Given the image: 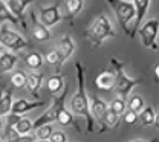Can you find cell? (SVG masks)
I'll list each match as a JSON object with an SVG mask.
<instances>
[{
	"mask_svg": "<svg viewBox=\"0 0 159 142\" xmlns=\"http://www.w3.org/2000/svg\"><path fill=\"white\" fill-rule=\"evenodd\" d=\"M132 142H158V139H152V141H132Z\"/></svg>",
	"mask_w": 159,
	"mask_h": 142,
	"instance_id": "8d00e7d4",
	"label": "cell"
},
{
	"mask_svg": "<svg viewBox=\"0 0 159 142\" xmlns=\"http://www.w3.org/2000/svg\"><path fill=\"white\" fill-rule=\"evenodd\" d=\"M127 107H129V110H130V112H135V113H138V112H142V110L145 109L142 96H141V95H133V96H132V98L129 100V104H127Z\"/></svg>",
	"mask_w": 159,
	"mask_h": 142,
	"instance_id": "4316f807",
	"label": "cell"
},
{
	"mask_svg": "<svg viewBox=\"0 0 159 142\" xmlns=\"http://www.w3.org/2000/svg\"><path fill=\"white\" fill-rule=\"evenodd\" d=\"M135 6H136V19H135L133 24H132V38H135V34L141 29V21H142L145 12L150 8V2L148 0H136Z\"/></svg>",
	"mask_w": 159,
	"mask_h": 142,
	"instance_id": "8fae6325",
	"label": "cell"
},
{
	"mask_svg": "<svg viewBox=\"0 0 159 142\" xmlns=\"http://www.w3.org/2000/svg\"><path fill=\"white\" fill-rule=\"evenodd\" d=\"M158 32H159V20L158 19H152V20L145 21L141 29L138 31L139 38L142 41V44L152 51H159L156 38H158Z\"/></svg>",
	"mask_w": 159,
	"mask_h": 142,
	"instance_id": "8992f818",
	"label": "cell"
},
{
	"mask_svg": "<svg viewBox=\"0 0 159 142\" xmlns=\"http://www.w3.org/2000/svg\"><path fill=\"white\" fill-rule=\"evenodd\" d=\"M0 20H2V23L3 21H11L12 24H17V23H20L19 19L11 12V9L8 8V5H6V2H0Z\"/></svg>",
	"mask_w": 159,
	"mask_h": 142,
	"instance_id": "603a6c76",
	"label": "cell"
},
{
	"mask_svg": "<svg viewBox=\"0 0 159 142\" xmlns=\"http://www.w3.org/2000/svg\"><path fill=\"white\" fill-rule=\"evenodd\" d=\"M57 122H58L60 125H70V124L74 122V115H72V112H67L66 109L61 110L60 115H58V118H57Z\"/></svg>",
	"mask_w": 159,
	"mask_h": 142,
	"instance_id": "f1b7e54d",
	"label": "cell"
},
{
	"mask_svg": "<svg viewBox=\"0 0 159 142\" xmlns=\"http://www.w3.org/2000/svg\"><path fill=\"white\" fill-rule=\"evenodd\" d=\"M110 109L116 113V115H124L125 113V109H127V104L124 100H121V98H116V100H113L112 104H110Z\"/></svg>",
	"mask_w": 159,
	"mask_h": 142,
	"instance_id": "f546056e",
	"label": "cell"
},
{
	"mask_svg": "<svg viewBox=\"0 0 159 142\" xmlns=\"http://www.w3.org/2000/svg\"><path fill=\"white\" fill-rule=\"evenodd\" d=\"M118 122H119V115H116L110 107H109V110H107V113H106V116H104V119H102V127L99 128V131L102 133V131H106V130H110V128H116L118 127Z\"/></svg>",
	"mask_w": 159,
	"mask_h": 142,
	"instance_id": "d6986e66",
	"label": "cell"
},
{
	"mask_svg": "<svg viewBox=\"0 0 159 142\" xmlns=\"http://www.w3.org/2000/svg\"><path fill=\"white\" fill-rule=\"evenodd\" d=\"M25 63H26V66L28 67H31V69H40L41 67V64H43V57H41V54L39 52H29L26 57H25Z\"/></svg>",
	"mask_w": 159,
	"mask_h": 142,
	"instance_id": "cb8c5ba5",
	"label": "cell"
},
{
	"mask_svg": "<svg viewBox=\"0 0 159 142\" xmlns=\"http://www.w3.org/2000/svg\"><path fill=\"white\" fill-rule=\"evenodd\" d=\"M95 86L99 90L110 92L116 87V72L115 70H102L95 78Z\"/></svg>",
	"mask_w": 159,
	"mask_h": 142,
	"instance_id": "9c48e42d",
	"label": "cell"
},
{
	"mask_svg": "<svg viewBox=\"0 0 159 142\" xmlns=\"http://www.w3.org/2000/svg\"><path fill=\"white\" fill-rule=\"evenodd\" d=\"M19 142H37V138L34 135H28V136H21Z\"/></svg>",
	"mask_w": 159,
	"mask_h": 142,
	"instance_id": "836d02e7",
	"label": "cell"
},
{
	"mask_svg": "<svg viewBox=\"0 0 159 142\" xmlns=\"http://www.w3.org/2000/svg\"><path fill=\"white\" fill-rule=\"evenodd\" d=\"M32 21H34V26H32V37L37 41H48L51 40V31L41 24L40 21H37L35 14H32Z\"/></svg>",
	"mask_w": 159,
	"mask_h": 142,
	"instance_id": "9a60e30c",
	"label": "cell"
},
{
	"mask_svg": "<svg viewBox=\"0 0 159 142\" xmlns=\"http://www.w3.org/2000/svg\"><path fill=\"white\" fill-rule=\"evenodd\" d=\"M0 43L3 47L9 49V51H21L29 47V43L25 40L19 32L8 29L6 26L2 28V34H0Z\"/></svg>",
	"mask_w": 159,
	"mask_h": 142,
	"instance_id": "52a82bcc",
	"label": "cell"
},
{
	"mask_svg": "<svg viewBox=\"0 0 159 142\" xmlns=\"http://www.w3.org/2000/svg\"><path fill=\"white\" fill-rule=\"evenodd\" d=\"M64 6H66V12H67L69 20H70V23H74V19L81 12L84 3H83V0H67L64 3Z\"/></svg>",
	"mask_w": 159,
	"mask_h": 142,
	"instance_id": "ffe728a7",
	"label": "cell"
},
{
	"mask_svg": "<svg viewBox=\"0 0 159 142\" xmlns=\"http://www.w3.org/2000/svg\"><path fill=\"white\" fill-rule=\"evenodd\" d=\"M46 61L49 63V64H54V66H60L61 63H60V55L58 52L54 49V51H49V52H46Z\"/></svg>",
	"mask_w": 159,
	"mask_h": 142,
	"instance_id": "4dcf8cb0",
	"label": "cell"
},
{
	"mask_svg": "<svg viewBox=\"0 0 159 142\" xmlns=\"http://www.w3.org/2000/svg\"><path fill=\"white\" fill-rule=\"evenodd\" d=\"M39 142H51V141H39Z\"/></svg>",
	"mask_w": 159,
	"mask_h": 142,
	"instance_id": "74e56055",
	"label": "cell"
},
{
	"mask_svg": "<svg viewBox=\"0 0 159 142\" xmlns=\"http://www.w3.org/2000/svg\"><path fill=\"white\" fill-rule=\"evenodd\" d=\"M52 135H54L52 124H48V125L40 127L39 130H35V133H34V136L37 138V141H51Z\"/></svg>",
	"mask_w": 159,
	"mask_h": 142,
	"instance_id": "484cf974",
	"label": "cell"
},
{
	"mask_svg": "<svg viewBox=\"0 0 159 142\" xmlns=\"http://www.w3.org/2000/svg\"><path fill=\"white\" fill-rule=\"evenodd\" d=\"M11 84L16 87V89H21L28 84V75L23 73L21 70H17L11 75Z\"/></svg>",
	"mask_w": 159,
	"mask_h": 142,
	"instance_id": "83f0119b",
	"label": "cell"
},
{
	"mask_svg": "<svg viewBox=\"0 0 159 142\" xmlns=\"http://www.w3.org/2000/svg\"><path fill=\"white\" fill-rule=\"evenodd\" d=\"M44 75L43 73H35V72H31L28 73V84H26V89L29 90V93L35 98H40V87H41V82H43Z\"/></svg>",
	"mask_w": 159,
	"mask_h": 142,
	"instance_id": "5bb4252c",
	"label": "cell"
},
{
	"mask_svg": "<svg viewBox=\"0 0 159 142\" xmlns=\"http://www.w3.org/2000/svg\"><path fill=\"white\" fill-rule=\"evenodd\" d=\"M86 35H87V38L92 43L93 47H99L107 38L115 37L116 32H115L110 20L104 14H101L99 17L95 19V21L92 23V26L86 31Z\"/></svg>",
	"mask_w": 159,
	"mask_h": 142,
	"instance_id": "7a4b0ae2",
	"label": "cell"
},
{
	"mask_svg": "<svg viewBox=\"0 0 159 142\" xmlns=\"http://www.w3.org/2000/svg\"><path fill=\"white\" fill-rule=\"evenodd\" d=\"M12 107H14L12 93H11V90H6L2 95V101H0V116H2V119L8 118L12 113Z\"/></svg>",
	"mask_w": 159,
	"mask_h": 142,
	"instance_id": "e0dca14e",
	"label": "cell"
},
{
	"mask_svg": "<svg viewBox=\"0 0 159 142\" xmlns=\"http://www.w3.org/2000/svg\"><path fill=\"white\" fill-rule=\"evenodd\" d=\"M6 5L8 8L11 9V12L19 19V21L23 24V28H26V20H25V9L31 5V2H26V0H6Z\"/></svg>",
	"mask_w": 159,
	"mask_h": 142,
	"instance_id": "4fadbf2b",
	"label": "cell"
},
{
	"mask_svg": "<svg viewBox=\"0 0 159 142\" xmlns=\"http://www.w3.org/2000/svg\"><path fill=\"white\" fill-rule=\"evenodd\" d=\"M17 55H14V54H11V52H2V57H0V70H2V73H6V72H9V70H12L14 69V66L17 64Z\"/></svg>",
	"mask_w": 159,
	"mask_h": 142,
	"instance_id": "ac0fdd59",
	"label": "cell"
},
{
	"mask_svg": "<svg viewBox=\"0 0 159 142\" xmlns=\"http://www.w3.org/2000/svg\"><path fill=\"white\" fill-rule=\"evenodd\" d=\"M155 127H156V128L159 130V113L156 115V121H155Z\"/></svg>",
	"mask_w": 159,
	"mask_h": 142,
	"instance_id": "d590c367",
	"label": "cell"
},
{
	"mask_svg": "<svg viewBox=\"0 0 159 142\" xmlns=\"http://www.w3.org/2000/svg\"><path fill=\"white\" fill-rule=\"evenodd\" d=\"M155 121H156V113H155V109L152 105L145 107L141 115H139V122L142 127H148V125H155Z\"/></svg>",
	"mask_w": 159,
	"mask_h": 142,
	"instance_id": "7402d4cb",
	"label": "cell"
},
{
	"mask_svg": "<svg viewBox=\"0 0 159 142\" xmlns=\"http://www.w3.org/2000/svg\"><path fill=\"white\" fill-rule=\"evenodd\" d=\"M75 69H77V81H78V90L77 93L72 96L70 100V112L75 116H83L87 122V131L93 133L97 130L95 127V119L90 110V104L87 100V93H86V87H84V67L83 64L77 61L75 63Z\"/></svg>",
	"mask_w": 159,
	"mask_h": 142,
	"instance_id": "6da1fadb",
	"label": "cell"
},
{
	"mask_svg": "<svg viewBox=\"0 0 159 142\" xmlns=\"http://www.w3.org/2000/svg\"><path fill=\"white\" fill-rule=\"evenodd\" d=\"M90 110H92V115H93V118H97L99 122H102L104 119V116H106V113H107V110H109V107H107V104L102 101L101 98L98 96H92V105H90Z\"/></svg>",
	"mask_w": 159,
	"mask_h": 142,
	"instance_id": "2e32d148",
	"label": "cell"
},
{
	"mask_svg": "<svg viewBox=\"0 0 159 142\" xmlns=\"http://www.w3.org/2000/svg\"><path fill=\"white\" fill-rule=\"evenodd\" d=\"M109 5L113 8L116 20L119 26L122 28L124 34L132 38V29H130V21L136 16V6L135 2L130 0H109Z\"/></svg>",
	"mask_w": 159,
	"mask_h": 142,
	"instance_id": "3957f363",
	"label": "cell"
},
{
	"mask_svg": "<svg viewBox=\"0 0 159 142\" xmlns=\"http://www.w3.org/2000/svg\"><path fill=\"white\" fill-rule=\"evenodd\" d=\"M55 51L58 52L60 63L63 64V63L67 60V58H70V55L74 54V51H75V43H74V40H72L69 35H64V37H63V38L57 43Z\"/></svg>",
	"mask_w": 159,
	"mask_h": 142,
	"instance_id": "30bf717a",
	"label": "cell"
},
{
	"mask_svg": "<svg viewBox=\"0 0 159 142\" xmlns=\"http://www.w3.org/2000/svg\"><path fill=\"white\" fill-rule=\"evenodd\" d=\"M16 130L20 136H28L32 130H34V122L28 118H21L19 121V124L16 125Z\"/></svg>",
	"mask_w": 159,
	"mask_h": 142,
	"instance_id": "d4e9b609",
	"label": "cell"
},
{
	"mask_svg": "<svg viewBox=\"0 0 159 142\" xmlns=\"http://www.w3.org/2000/svg\"><path fill=\"white\" fill-rule=\"evenodd\" d=\"M67 92H69V87L66 86L64 90H63V93L54 98L52 105H51L46 112H43L39 118L34 121V130H39L40 127H43V125L57 122V118H58L60 112L64 110V102H66V95H67Z\"/></svg>",
	"mask_w": 159,
	"mask_h": 142,
	"instance_id": "5b68a950",
	"label": "cell"
},
{
	"mask_svg": "<svg viewBox=\"0 0 159 142\" xmlns=\"http://www.w3.org/2000/svg\"><path fill=\"white\" fill-rule=\"evenodd\" d=\"M122 119H124V122H125V124H129V125H133V124H136V121H139V116H138V113L127 110V112L122 115Z\"/></svg>",
	"mask_w": 159,
	"mask_h": 142,
	"instance_id": "1f68e13d",
	"label": "cell"
},
{
	"mask_svg": "<svg viewBox=\"0 0 159 142\" xmlns=\"http://www.w3.org/2000/svg\"><path fill=\"white\" fill-rule=\"evenodd\" d=\"M66 141H67V138H66V135L63 131H54V135L51 138V142H66Z\"/></svg>",
	"mask_w": 159,
	"mask_h": 142,
	"instance_id": "d6a6232c",
	"label": "cell"
},
{
	"mask_svg": "<svg viewBox=\"0 0 159 142\" xmlns=\"http://www.w3.org/2000/svg\"><path fill=\"white\" fill-rule=\"evenodd\" d=\"M153 73H155V81L159 82V61L155 64V67H153Z\"/></svg>",
	"mask_w": 159,
	"mask_h": 142,
	"instance_id": "e575fe53",
	"label": "cell"
},
{
	"mask_svg": "<svg viewBox=\"0 0 159 142\" xmlns=\"http://www.w3.org/2000/svg\"><path fill=\"white\" fill-rule=\"evenodd\" d=\"M66 84H64V75H54L48 80V89L52 95H57L58 92L64 90Z\"/></svg>",
	"mask_w": 159,
	"mask_h": 142,
	"instance_id": "44dd1931",
	"label": "cell"
},
{
	"mask_svg": "<svg viewBox=\"0 0 159 142\" xmlns=\"http://www.w3.org/2000/svg\"><path fill=\"white\" fill-rule=\"evenodd\" d=\"M110 63H112V66L115 67V72H116V87H115V90L118 93V98L125 101L127 96L130 95V92L133 90V87H136L141 82V80L139 78H136V80L130 78L124 70V64L118 58H110Z\"/></svg>",
	"mask_w": 159,
	"mask_h": 142,
	"instance_id": "277c9868",
	"label": "cell"
},
{
	"mask_svg": "<svg viewBox=\"0 0 159 142\" xmlns=\"http://www.w3.org/2000/svg\"><path fill=\"white\" fill-rule=\"evenodd\" d=\"M44 105V101H28V100H17L14 102V107H12V113L11 115H17V116H21L23 113L26 112H31L34 109H39V107H43Z\"/></svg>",
	"mask_w": 159,
	"mask_h": 142,
	"instance_id": "7c38bea8",
	"label": "cell"
},
{
	"mask_svg": "<svg viewBox=\"0 0 159 142\" xmlns=\"http://www.w3.org/2000/svg\"><path fill=\"white\" fill-rule=\"evenodd\" d=\"M39 11H40V23L44 24L46 28L55 26L63 19V16L60 12V3H55L52 6H40Z\"/></svg>",
	"mask_w": 159,
	"mask_h": 142,
	"instance_id": "ba28073f",
	"label": "cell"
}]
</instances>
